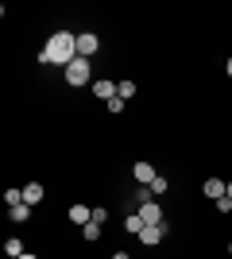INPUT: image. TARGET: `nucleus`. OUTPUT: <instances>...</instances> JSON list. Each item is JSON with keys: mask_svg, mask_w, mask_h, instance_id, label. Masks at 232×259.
I'll use <instances>...</instances> for the list:
<instances>
[{"mask_svg": "<svg viewBox=\"0 0 232 259\" xmlns=\"http://www.w3.org/2000/svg\"><path fill=\"white\" fill-rule=\"evenodd\" d=\"M74 58H77V35L70 31H55L39 51V62H51V66H70Z\"/></svg>", "mask_w": 232, "mask_h": 259, "instance_id": "f257e3e1", "label": "nucleus"}, {"mask_svg": "<svg viewBox=\"0 0 232 259\" xmlns=\"http://www.w3.org/2000/svg\"><path fill=\"white\" fill-rule=\"evenodd\" d=\"M66 81L70 85H93V66H89V58H74V62L66 66Z\"/></svg>", "mask_w": 232, "mask_h": 259, "instance_id": "f03ea898", "label": "nucleus"}, {"mask_svg": "<svg viewBox=\"0 0 232 259\" xmlns=\"http://www.w3.org/2000/svg\"><path fill=\"white\" fill-rule=\"evenodd\" d=\"M101 51V39L93 31H85V35H77V58H93V54Z\"/></svg>", "mask_w": 232, "mask_h": 259, "instance_id": "7ed1b4c3", "label": "nucleus"}, {"mask_svg": "<svg viewBox=\"0 0 232 259\" xmlns=\"http://www.w3.org/2000/svg\"><path fill=\"white\" fill-rule=\"evenodd\" d=\"M140 217H144L147 228H151V225H163V205H159V201H144V205H140Z\"/></svg>", "mask_w": 232, "mask_h": 259, "instance_id": "20e7f679", "label": "nucleus"}, {"mask_svg": "<svg viewBox=\"0 0 232 259\" xmlns=\"http://www.w3.org/2000/svg\"><path fill=\"white\" fill-rule=\"evenodd\" d=\"M93 97L109 105V101L116 97V81H109V77H97V81H93Z\"/></svg>", "mask_w": 232, "mask_h": 259, "instance_id": "39448f33", "label": "nucleus"}, {"mask_svg": "<svg viewBox=\"0 0 232 259\" xmlns=\"http://www.w3.org/2000/svg\"><path fill=\"white\" fill-rule=\"evenodd\" d=\"M163 236H166V225H151V228H144V232H140V244L155 248V244H163Z\"/></svg>", "mask_w": 232, "mask_h": 259, "instance_id": "423d86ee", "label": "nucleus"}, {"mask_svg": "<svg viewBox=\"0 0 232 259\" xmlns=\"http://www.w3.org/2000/svg\"><path fill=\"white\" fill-rule=\"evenodd\" d=\"M132 174H135V182H140V186H151L155 178H159L151 162H135V166H132Z\"/></svg>", "mask_w": 232, "mask_h": 259, "instance_id": "0eeeda50", "label": "nucleus"}, {"mask_svg": "<svg viewBox=\"0 0 232 259\" xmlns=\"http://www.w3.org/2000/svg\"><path fill=\"white\" fill-rule=\"evenodd\" d=\"M70 221H74V225H81V228H85L89 221H93V209H89V205H81V201H77V205H70Z\"/></svg>", "mask_w": 232, "mask_h": 259, "instance_id": "6e6552de", "label": "nucleus"}, {"mask_svg": "<svg viewBox=\"0 0 232 259\" xmlns=\"http://www.w3.org/2000/svg\"><path fill=\"white\" fill-rule=\"evenodd\" d=\"M228 194V186L221 182V178H209V182H205V197H213V201H217V197H224Z\"/></svg>", "mask_w": 232, "mask_h": 259, "instance_id": "1a4fd4ad", "label": "nucleus"}, {"mask_svg": "<svg viewBox=\"0 0 232 259\" xmlns=\"http://www.w3.org/2000/svg\"><path fill=\"white\" fill-rule=\"evenodd\" d=\"M23 201H27V205H39V201H43V186H39V182L23 186Z\"/></svg>", "mask_w": 232, "mask_h": 259, "instance_id": "9d476101", "label": "nucleus"}, {"mask_svg": "<svg viewBox=\"0 0 232 259\" xmlns=\"http://www.w3.org/2000/svg\"><path fill=\"white\" fill-rule=\"evenodd\" d=\"M144 217H140V213H128V217H124V232H135V236H140V232H144Z\"/></svg>", "mask_w": 232, "mask_h": 259, "instance_id": "9b49d317", "label": "nucleus"}, {"mask_svg": "<svg viewBox=\"0 0 232 259\" xmlns=\"http://www.w3.org/2000/svg\"><path fill=\"white\" fill-rule=\"evenodd\" d=\"M8 217L16 221V225H23V221L31 217V205H27V201H20V205H12V209H8Z\"/></svg>", "mask_w": 232, "mask_h": 259, "instance_id": "f8f14e48", "label": "nucleus"}, {"mask_svg": "<svg viewBox=\"0 0 232 259\" xmlns=\"http://www.w3.org/2000/svg\"><path fill=\"white\" fill-rule=\"evenodd\" d=\"M4 251H8L12 259H20L23 255V240L20 236H8V240H4Z\"/></svg>", "mask_w": 232, "mask_h": 259, "instance_id": "ddd939ff", "label": "nucleus"}, {"mask_svg": "<svg viewBox=\"0 0 232 259\" xmlns=\"http://www.w3.org/2000/svg\"><path fill=\"white\" fill-rule=\"evenodd\" d=\"M116 93H120L124 101H132L135 97V81H116Z\"/></svg>", "mask_w": 232, "mask_h": 259, "instance_id": "4468645a", "label": "nucleus"}, {"mask_svg": "<svg viewBox=\"0 0 232 259\" xmlns=\"http://www.w3.org/2000/svg\"><path fill=\"white\" fill-rule=\"evenodd\" d=\"M166 190H170V182H166L163 174H159V178H155V182H151V194H155V197H163Z\"/></svg>", "mask_w": 232, "mask_h": 259, "instance_id": "2eb2a0df", "label": "nucleus"}, {"mask_svg": "<svg viewBox=\"0 0 232 259\" xmlns=\"http://www.w3.org/2000/svg\"><path fill=\"white\" fill-rule=\"evenodd\" d=\"M4 201H8V209L20 205V201H23V190H4Z\"/></svg>", "mask_w": 232, "mask_h": 259, "instance_id": "dca6fc26", "label": "nucleus"}, {"mask_svg": "<svg viewBox=\"0 0 232 259\" xmlns=\"http://www.w3.org/2000/svg\"><path fill=\"white\" fill-rule=\"evenodd\" d=\"M81 236H85V240H97L101 236V225H97V221H89V225L81 228Z\"/></svg>", "mask_w": 232, "mask_h": 259, "instance_id": "f3484780", "label": "nucleus"}, {"mask_svg": "<svg viewBox=\"0 0 232 259\" xmlns=\"http://www.w3.org/2000/svg\"><path fill=\"white\" fill-rule=\"evenodd\" d=\"M124 105H128V101H124V97H120V93H116V97H112V101H109V112H124Z\"/></svg>", "mask_w": 232, "mask_h": 259, "instance_id": "a211bd4d", "label": "nucleus"}, {"mask_svg": "<svg viewBox=\"0 0 232 259\" xmlns=\"http://www.w3.org/2000/svg\"><path fill=\"white\" fill-rule=\"evenodd\" d=\"M217 209H221V213H232V197H228V194L217 197Z\"/></svg>", "mask_w": 232, "mask_h": 259, "instance_id": "6ab92c4d", "label": "nucleus"}, {"mask_svg": "<svg viewBox=\"0 0 232 259\" xmlns=\"http://www.w3.org/2000/svg\"><path fill=\"white\" fill-rule=\"evenodd\" d=\"M112 259H132V255H128V251H116V255H112Z\"/></svg>", "mask_w": 232, "mask_h": 259, "instance_id": "aec40b11", "label": "nucleus"}, {"mask_svg": "<svg viewBox=\"0 0 232 259\" xmlns=\"http://www.w3.org/2000/svg\"><path fill=\"white\" fill-rule=\"evenodd\" d=\"M224 74H228V77H232V58H228V62H224Z\"/></svg>", "mask_w": 232, "mask_h": 259, "instance_id": "412c9836", "label": "nucleus"}, {"mask_svg": "<svg viewBox=\"0 0 232 259\" xmlns=\"http://www.w3.org/2000/svg\"><path fill=\"white\" fill-rule=\"evenodd\" d=\"M20 259H39V255H31V251H23V255H20Z\"/></svg>", "mask_w": 232, "mask_h": 259, "instance_id": "4be33fe9", "label": "nucleus"}, {"mask_svg": "<svg viewBox=\"0 0 232 259\" xmlns=\"http://www.w3.org/2000/svg\"><path fill=\"white\" fill-rule=\"evenodd\" d=\"M228 197H232V182H228Z\"/></svg>", "mask_w": 232, "mask_h": 259, "instance_id": "5701e85b", "label": "nucleus"}, {"mask_svg": "<svg viewBox=\"0 0 232 259\" xmlns=\"http://www.w3.org/2000/svg\"><path fill=\"white\" fill-rule=\"evenodd\" d=\"M228 251H232V244H228Z\"/></svg>", "mask_w": 232, "mask_h": 259, "instance_id": "b1692460", "label": "nucleus"}]
</instances>
